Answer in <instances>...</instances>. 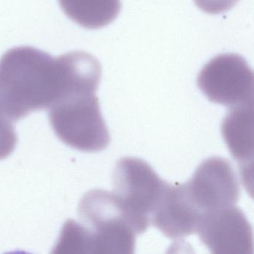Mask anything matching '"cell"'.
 I'll return each mask as SVG.
<instances>
[{
    "instance_id": "1",
    "label": "cell",
    "mask_w": 254,
    "mask_h": 254,
    "mask_svg": "<svg viewBox=\"0 0 254 254\" xmlns=\"http://www.w3.org/2000/svg\"><path fill=\"white\" fill-rule=\"evenodd\" d=\"M100 75L99 61L85 52L54 58L33 47L11 49L0 59V122L14 126L34 111L94 90Z\"/></svg>"
},
{
    "instance_id": "2",
    "label": "cell",
    "mask_w": 254,
    "mask_h": 254,
    "mask_svg": "<svg viewBox=\"0 0 254 254\" xmlns=\"http://www.w3.org/2000/svg\"><path fill=\"white\" fill-rule=\"evenodd\" d=\"M78 215L80 222L68 220L66 224L78 254H133L137 234L112 191L86 193Z\"/></svg>"
},
{
    "instance_id": "3",
    "label": "cell",
    "mask_w": 254,
    "mask_h": 254,
    "mask_svg": "<svg viewBox=\"0 0 254 254\" xmlns=\"http://www.w3.org/2000/svg\"><path fill=\"white\" fill-rule=\"evenodd\" d=\"M112 181L113 194L136 234L145 233L169 184L148 163L131 157L119 160Z\"/></svg>"
},
{
    "instance_id": "4",
    "label": "cell",
    "mask_w": 254,
    "mask_h": 254,
    "mask_svg": "<svg viewBox=\"0 0 254 254\" xmlns=\"http://www.w3.org/2000/svg\"><path fill=\"white\" fill-rule=\"evenodd\" d=\"M50 125L64 143L77 150L96 152L111 141L96 93H78L49 110Z\"/></svg>"
},
{
    "instance_id": "5",
    "label": "cell",
    "mask_w": 254,
    "mask_h": 254,
    "mask_svg": "<svg viewBox=\"0 0 254 254\" xmlns=\"http://www.w3.org/2000/svg\"><path fill=\"white\" fill-rule=\"evenodd\" d=\"M197 87L214 103L230 108L254 105V72L236 54L212 59L199 72Z\"/></svg>"
},
{
    "instance_id": "6",
    "label": "cell",
    "mask_w": 254,
    "mask_h": 254,
    "mask_svg": "<svg viewBox=\"0 0 254 254\" xmlns=\"http://www.w3.org/2000/svg\"><path fill=\"white\" fill-rule=\"evenodd\" d=\"M184 184L186 191L202 214L233 206L240 197V185L230 162L212 157L202 162L191 179Z\"/></svg>"
},
{
    "instance_id": "7",
    "label": "cell",
    "mask_w": 254,
    "mask_h": 254,
    "mask_svg": "<svg viewBox=\"0 0 254 254\" xmlns=\"http://www.w3.org/2000/svg\"><path fill=\"white\" fill-rule=\"evenodd\" d=\"M197 233L212 254H253L252 227L235 205L204 214Z\"/></svg>"
},
{
    "instance_id": "8",
    "label": "cell",
    "mask_w": 254,
    "mask_h": 254,
    "mask_svg": "<svg viewBox=\"0 0 254 254\" xmlns=\"http://www.w3.org/2000/svg\"><path fill=\"white\" fill-rule=\"evenodd\" d=\"M203 215L189 198L184 184H168L151 219L165 236L179 239L197 233Z\"/></svg>"
},
{
    "instance_id": "9",
    "label": "cell",
    "mask_w": 254,
    "mask_h": 254,
    "mask_svg": "<svg viewBox=\"0 0 254 254\" xmlns=\"http://www.w3.org/2000/svg\"><path fill=\"white\" fill-rule=\"evenodd\" d=\"M221 132L233 157L240 166L242 177H249L254 159V105L230 108L223 120Z\"/></svg>"
},
{
    "instance_id": "10",
    "label": "cell",
    "mask_w": 254,
    "mask_h": 254,
    "mask_svg": "<svg viewBox=\"0 0 254 254\" xmlns=\"http://www.w3.org/2000/svg\"><path fill=\"white\" fill-rule=\"evenodd\" d=\"M64 14L87 29H99L112 23L121 10L120 0H59Z\"/></svg>"
},
{
    "instance_id": "11",
    "label": "cell",
    "mask_w": 254,
    "mask_h": 254,
    "mask_svg": "<svg viewBox=\"0 0 254 254\" xmlns=\"http://www.w3.org/2000/svg\"><path fill=\"white\" fill-rule=\"evenodd\" d=\"M196 5L210 14H222L231 9L239 0H194Z\"/></svg>"
}]
</instances>
